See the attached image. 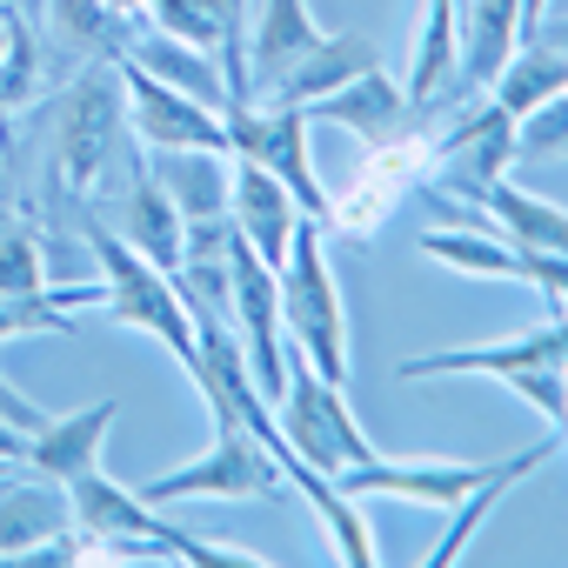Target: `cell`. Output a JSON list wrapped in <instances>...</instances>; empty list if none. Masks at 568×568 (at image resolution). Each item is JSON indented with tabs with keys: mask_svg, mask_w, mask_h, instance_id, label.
<instances>
[{
	"mask_svg": "<svg viewBox=\"0 0 568 568\" xmlns=\"http://www.w3.org/2000/svg\"><path fill=\"white\" fill-rule=\"evenodd\" d=\"M128 148H134V134H128V101H121V61H94V68H81V81L48 114V154H54L48 181H54V194H74V207L114 194L121 187L114 168H121Z\"/></svg>",
	"mask_w": 568,
	"mask_h": 568,
	"instance_id": "1",
	"label": "cell"
},
{
	"mask_svg": "<svg viewBox=\"0 0 568 568\" xmlns=\"http://www.w3.org/2000/svg\"><path fill=\"white\" fill-rule=\"evenodd\" d=\"M81 214V234H88V254H94V288H101V308L121 322V328H141V335H154L187 375H194V315H187V302H181V288H174V274L168 267H154L148 254H134L114 227H108V214L101 207H74Z\"/></svg>",
	"mask_w": 568,
	"mask_h": 568,
	"instance_id": "2",
	"label": "cell"
},
{
	"mask_svg": "<svg viewBox=\"0 0 568 568\" xmlns=\"http://www.w3.org/2000/svg\"><path fill=\"white\" fill-rule=\"evenodd\" d=\"M281 335H295L315 375L348 388V308H342V281L328 267V227L295 221L288 261H281Z\"/></svg>",
	"mask_w": 568,
	"mask_h": 568,
	"instance_id": "3",
	"label": "cell"
},
{
	"mask_svg": "<svg viewBox=\"0 0 568 568\" xmlns=\"http://www.w3.org/2000/svg\"><path fill=\"white\" fill-rule=\"evenodd\" d=\"M274 428H281V442H288L308 468H322V475L375 462V442L348 415V388L328 382V375H315L302 348H288V388H281V402H274Z\"/></svg>",
	"mask_w": 568,
	"mask_h": 568,
	"instance_id": "4",
	"label": "cell"
},
{
	"mask_svg": "<svg viewBox=\"0 0 568 568\" xmlns=\"http://www.w3.org/2000/svg\"><path fill=\"white\" fill-rule=\"evenodd\" d=\"M134 495L154 501V508L194 501V495H207V501H281V495H288V475H281L274 448H267L254 428L221 422V428H214V448H207L201 462H187V468H174V475H154V481H141Z\"/></svg>",
	"mask_w": 568,
	"mask_h": 568,
	"instance_id": "5",
	"label": "cell"
},
{
	"mask_svg": "<svg viewBox=\"0 0 568 568\" xmlns=\"http://www.w3.org/2000/svg\"><path fill=\"white\" fill-rule=\"evenodd\" d=\"M508 161H515V114H501L488 94L462 108V121L448 134H428V174L422 187L428 194H448L462 207H481L495 181H508Z\"/></svg>",
	"mask_w": 568,
	"mask_h": 568,
	"instance_id": "6",
	"label": "cell"
},
{
	"mask_svg": "<svg viewBox=\"0 0 568 568\" xmlns=\"http://www.w3.org/2000/svg\"><path fill=\"white\" fill-rule=\"evenodd\" d=\"M221 128H227V154H247L274 181H288V194L302 201V214L328 227V187L315 174V148H308V114L302 108L234 101V108H221Z\"/></svg>",
	"mask_w": 568,
	"mask_h": 568,
	"instance_id": "7",
	"label": "cell"
},
{
	"mask_svg": "<svg viewBox=\"0 0 568 568\" xmlns=\"http://www.w3.org/2000/svg\"><path fill=\"white\" fill-rule=\"evenodd\" d=\"M227 308H234V335L247 355V375L267 402H281L288 388V335H281V274L241 241V227H227Z\"/></svg>",
	"mask_w": 568,
	"mask_h": 568,
	"instance_id": "8",
	"label": "cell"
},
{
	"mask_svg": "<svg viewBox=\"0 0 568 568\" xmlns=\"http://www.w3.org/2000/svg\"><path fill=\"white\" fill-rule=\"evenodd\" d=\"M422 174H428V128L408 134V141L368 148V168H362L342 194H328V227H342L348 241H375V234L395 221L402 187L422 181Z\"/></svg>",
	"mask_w": 568,
	"mask_h": 568,
	"instance_id": "9",
	"label": "cell"
},
{
	"mask_svg": "<svg viewBox=\"0 0 568 568\" xmlns=\"http://www.w3.org/2000/svg\"><path fill=\"white\" fill-rule=\"evenodd\" d=\"M121 101H128V134L148 154H168V148H227V128H221L214 108L174 94L168 81H154L134 61H121Z\"/></svg>",
	"mask_w": 568,
	"mask_h": 568,
	"instance_id": "10",
	"label": "cell"
},
{
	"mask_svg": "<svg viewBox=\"0 0 568 568\" xmlns=\"http://www.w3.org/2000/svg\"><path fill=\"white\" fill-rule=\"evenodd\" d=\"M141 21H154L161 34L214 54L221 81H227V108L254 101V88H247V0H154Z\"/></svg>",
	"mask_w": 568,
	"mask_h": 568,
	"instance_id": "11",
	"label": "cell"
},
{
	"mask_svg": "<svg viewBox=\"0 0 568 568\" xmlns=\"http://www.w3.org/2000/svg\"><path fill=\"white\" fill-rule=\"evenodd\" d=\"M308 121H335V128H348V134H362L368 148H388V141H408V134H422V128H435L415 101H408V88L388 74V68H368V74H355L348 88H335L328 101H315V108H302Z\"/></svg>",
	"mask_w": 568,
	"mask_h": 568,
	"instance_id": "12",
	"label": "cell"
},
{
	"mask_svg": "<svg viewBox=\"0 0 568 568\" xmlns=\"http://www.w3.org/2000/svg\"><path fill=\"white\" fill-rule=\"evenodd\" d=\"M541 362H568V308H555L541 328L528 335H508V342H481V348H442V355H415L402 362V382H442V375H521V368H541Z\"/></svg>",
	"mask_w": 568,
	"mask_h": 568,
	"instance_id": "13",
	"label": "cell"
},
{
	"mask_svg": "<svg viewBox=\"0 0 568 568\" xmlns=\"http://www.w3.org/2000/svg\"><path fill=\"white\" fill-rule=\"evenodd\" d=\"M227 221L241 227V241L281 274V261H288V234L302 221V201L288 194V181H274L261 161L234 154V174H227Z\"/></svg>",
	"mask_w": 568,
	"mask_h": 568,
	"instance_id": "14",
	"label": "cell"
},
{
	"mask_svg": "<svg viewBox=\"0 0 568 568\" xmlns=\"http://www.w3.org/2000/svg\"><path fill=\"white\" fill-rule=\"evenodd\" d=\"M114 422H121V395H101V402H88L74 415H48L28 435V468L48 475V481H61V488L81 481V475H94L101 455H108V428Z\"/></svg>",
	"mask_w": 568,
	"mask_h": 568,
	"instance_id": "15",
	"label": "cell"
},
{
	"mask_svg": "<svg viewBox=\"0 0 568 568\" xmlns=\"http://www.w3.org/2000/svg\"><path fill=\"white\" fill-rule=\"evenodd\" d=\"M315 48H322V28L308 14V0H261V14L247 21V88H254V101H267Z\"/></svg>",
	"mask_w": 568,
	"mask_h": 568,
	"instance_id": "16",
	"label": "cell"
},
{
	"mask_svg": "<svg viewBox=\"0 0 568 568\" xmlns=\"http://www.w3.org/2000/svg\"><path fill=\"white\" fill-rule=\"evenodd\" d=\"M114 234L134 247V254H148L154 267H181V207L168 201V187H161V174L141 161V154H128V187H114Z\"/></svg>",
	"mask_w": 568,
	"mask_h": 568,
	"instance_id": "17",
	"label": "cell"
},
{
	"mask_svg": "<svg viewBox=\"0 0 568 568\" xmlns=\"http://www.w3.org/2000/svg\"><path fill=\"white\" fill-rule=\"evenodd\" d=\"M41 41L61 48L74 68H94V61H128V41H134V14H114L108 0H41Z\"/></svg>",
	"mask_w": 568,
	"mask_h": 568,
	"instance_id": "18",
	"label": "cell"
},
{
	"mask_svg": "<svg viewBox=\"0 0 568 568\" xmlns=\"http://www.w3.org/2000/svg\"><path fill=\"white\" fill-rule=\"evenodd\" d=\"M68 521H74V501H68L61 481H48V475H34V468H21V475L0 481V561L28 555L34 541L61 535Z\"/></svg>",
	"mask_w": 568,
	"mask_h": 568,
	"instance_id": "19",
	"label": "cell"
},
{
	"mask_svg": "<svg viewBox=\"0 0 568 568\" xmlns=\"http://www.w3.org/2000/svg\"><path fill=\"white\" fill-rule=\"evenodd\" d=\"M128 61H134V68H148L154 81H168L174 94H187V101L214 108V114L227 108V81H221V61H214V54H201V48H187V41H174V34H161L154 21H134Z\"/></svg>",
	"mask_w": 568,
	"mask_h": 568,
	"instance_id": "20",
	"label": "cell"
},
{
	"mask_svg": "<svg viewBox=\"0 0 568 568\" xmlns=\"http://www.w3.org/2000/svg\"><path fill=\"white\" fill-rule=\"evenodd\" d=\"M148 168L161 174V187L181 207V221L227 214V174H234L227 148H168V154H148Z\"/></svg>",
	"mask_w": 568,
	"mask_h": 568,
	"instance_id": "21",
	"label": "cell"
},
{
	"mask_svg": "<svg viewBox=\"0 0 568 568\" xmlns=\"http://www.w3.org/2000/svg\"><path fill=\"white\" fill-rule=\"evenodd\" d=\"M368 68H382V48L368 41V34H322V48L281 81L267 101L274 108H315V101H328L335 88H348L355 74H368Z\"/></svg>",
	"mask_w": 568,
	"mask_h": 568,
	"instance_id": "22",
	"label": "cell"
},
{
	"mask_svg": "<svg viewBox=\"0 0 568 568\" xmlns=\"http://www.w3.org/2000/svg\"><path fill=\"white\" fill-rule=\"evenodd\" d=\"M481 214H488L495 234H508L521 254H555V261H568V207H555V201H541V194H528V187H515V181H495L488 201H481Z\"/></svg>",
	"mask_w": 568,
	"mask_h": 568,
	"instance_id": "23",
	"label": "cell"
},
{
	"mask_svg": "<svg viewBox=\"0 0 568 568\" xmlns=\"http://www.w3.org/2000/svg\"><path fill=\"white\" fill-rule=\"evenodd\" d=\"M548 455H555V442H535V448H521V455L495 462V475H488L481 488H468V495L455 501V521H448V535H442V541H435V548H428L422 561H428V568H448V561H462L468 535H475V528H481V521L495 515V501H501V495H508L515 481H528V475H535V468H541Z\"/></svg>",
	"mask_w": 568,
	"mask_h": 568,
	"instance_id": "24",
	"label": "cell"
},
{
	"mask_svg": "<svg viewBox=\"0 0 568 568\" xmlns=\"http://www.w3.org/2000/svg\"><path fill=\"white\" fill-rule=\"evenodd\" d=\"M422 254L455 267V274H481V281H521L528 288V261L508 234L495 227H428L422 234Z\"/></svg>",
	"mask_w": 568,
	"mask_h": 568,
	"instance_id": "25",
	"label": "cell"
},
{
	"mask_svg": "<svg viewBox=\"0 0 568 568\" xmlns=\"http://www.w3.org/2000/svg\"><path fill=\"white\" fill-rule=\"evenodd\" d=\"M568 88V61L548 48V41H521L515 54H508V68L488 81V101L501 108V114H528V108H541L548 94H561Z\"/></svg>",
	"mask_w": 568,
	"mask_h": 568,
	"instance_id": "26",
	"label": "cell"
},
{
	"mask_svg": "<svg viewBox=\"0 0 568 568\" xmlns=\"http://www.w3.org/2000/svg\"><path fill=\"white\" fill-rule=\"evenodd\" d=\"M21 335H74V308L48 288V295H0V342Z\"/></svg>",
	"mask_w": 568,
	"mask_h": 568,
	"instance_id": "27",
	"label": "cell"
},
{
	"mask_svg": "<svg viewBox=\"0 0 568 568\" xmlns=\"http://www.w3.org/2000/svg\"><path fill=\"white\" fill-rule=\"evenodd\" d=\"M515 154L521 161H541V154H568V88L548 94L541 108H528L515 121Z\"/></svg>",
	"mask_w": 568,
	"mask_h": 568,
	"instance_id": "28",
	"label": "cell"
},
{
	"mask_svg": "<svg viewBox=\"0 0 568 568\" xmlns=\"http://www.w3.org/2000/svg\"><path fill=\"white\" fill-rule=\"evenodd\" d=\"M0 462H8V468H28V435H21L14 422H0Z\"/></svg>",
	"mask_w": 568,
	"mask_h": 568,
	"instance_id": "29",
	"label": "cell"
},
{
	"mask_svg": "<svg viewBox=\"0 0 568 568\" xmlns=\"http://www.w3.org/2000/svg\"><path fill=\"white\" fill-rule=\"evenodd\" d=\"M528 41H548V48H555V54L568 61V14H555V21H541V28H535Z\"/></svg>",
	"mask_w": 568,
	"mask_h": 568,
	"instance_id": "30",
	"label": "cell"
},
{
	"mask_svg": "<svg viewBox=\"0 0 568 568\" xmlns=\"http://www.w3.org/2000/svg\"><path fill=\"white\" fill-rule=\"evenodd\" d=\"M108 8H114V14H134V21H141V14L154 8V0H108Z\"/></svg>",
	"mask_w": 568,
	"mask_h": 568,
	"instance_id": "31",
	"label": "cell"
},
{
	"mask_svg": "<svg viewBox=\"0 0 568 568\" xmlns=\"http://www.w3.org/2000/svg\"><path fill=\"white\" fill-rule=\"evenodd\" d=\"M8 48H14V21H0V61H8Z\"/></svg>",
	"mask_w": 568,
	"mask_h": 568,
	"instance_id": "32",
	"label": "cell"
},
{
	"mask_svg": "<svg viewBox=\"0 0 568 568\" xmlns=\"http://www.w3.org/2000/svg\"><path fill=\"white\" fill-rule=\"evenodd\" d=\"M14 8H21V14H28V21H41V0H14Z\"/></svg>",
	"mask_w": 568,
	"mask_h": 568,
	"instance_id": "33",
	"label": "cell"
},
{
	"mask_svg": "<svg viewBox=\"0 0 568 568\" xmlns=\"http://www.w3.org/2000/svg\"><path fill=\"white\" fill-rule=\"evenodd\" d=\"M8 475H21V468H8V462H0V481H8Z\"/></svg>",
	"mask_w": 568,
	"mask_h": 568,
	"instance_id": "34",
	"label": "cell"
}]
</instances>
